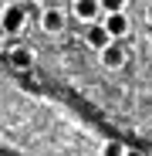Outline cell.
Listing matches in <instances>:
<instances>
[{"label":"cell","mask_w":152,"mask_h":156,"mask_svg":"<svg viewBox=\"0 0 152 156\" xmlns=\"http://www.w3.org/2000/svg\"><path fill=\"white\" fill-rule=\"evenodd\" d=\"M125 65V51L118 48V44H112L108 51H101V68H108V71H118Z\"/></svg>","instance_id":"obj_7"},{"label":"cell","mask_w":152,"mask_h":156,"mask_svg":"<svg viewBox=\"0 0 152 156\" xmlns=\"http://www.w3.org/2000/svg\"><path fill=\"white\" fill-rule=\"evenodd\" d=\"M125 156H142V153L139 149H125Z\"/></svg>","instance_id":"obj_10"},{"label":"cell","mask_w":152,"mask_h":156,"mask_svg":"<svg viewBox=\"0 0 152 156\" xmlns=\"http://www.w3.org/2000/svg\"><path fill=\"white\" fill-rule=\"evenodd\" d=\"M101 10H105V14H125V4H118V0H105Z\"/></svg>","instance_id":"obj_9"},{"label":"cell","mask_w":152,"mask_h":156,"mask_svg":"<svg viewBox=\"0 0 152 156\" xmlns=\"http://www.w3.org/2000/svg\"><path fill=\"white\" fill-rule=\"evenodd\" d=\"M4 37H7V31H4V27H0V41H4Z\"/></svg>","instance_id":"obj_12"},{"label":"cell","mask_w":152,"mask_h":156,"mask_svg":"<svg viewBox=\"0 0 152 156\" xmlns=\"http://www.w3.org/2000/svg\"><path fill=\"white\" fill-rule=\"evenodd\" d=\"M24 17H27V10H24L20 4H7L4 14H0V27H4L7 34H20L24 31Z\"/></svg>","instance_id":"obj_1"},{"label":"cell","mask_w":152,"mask_h":156,"mask_svg":"<svg viewBox=\"0 0 152 156\" xmlns=\"http://www.w3.org/2000/svg\"><path fill=\"white\" fill-rule=\"evenodd\" d=\"M98 10H101L98 0H78V4H71V14L78 17L81 24H88V27H91V24H98Z\"/></svg>","instance_id":"obj_3"},{"label":"cell","mask_w":152,"mask_h":156,"mask_svg":"<svg viewBox=\"0 0 152 156\" xmlns=\"http://www.w3.org/2000/svg\"><path fill=\"white\" fill-rule=\"evenodd\" d=\"M37 24H41V31H47V34H61L64 31V10L61 7H41Z\"/></svg>","instance_id":"obj_2"},{"label":"cell","mask_w":152,"mask_h":156,"mask_svg":"<svg viewBox=\"0 0 152 156\" xmlns=\"http://www.w3.org/2000/svg\"><path fill=\"white\" fill-rule=\"evenodd\" d=\"M88 44H91V48H98V51H108L115 41L108 37V31L101 27V24H91V27H88Z\"/></svg>","instance_id":"obj_6"},{"label":"cell","mask_w":152,"mask_h":156,"mask_svg":"<svg viewBox=\"0 0 152 156\" xmlns=\"http://www.w3.org/2000/svg\"><path fill=\"white\" fill-rule=\"evenodd\" d=\"M105 156H125V146L118 139H112V143H105Z\"/></svg>","instance_id":"obj_8"},{"label":"cell","mask_w":152,"mask_h":156,"mask_svg":"<svg viewBox=\"0 0 152 156\" xmlns=\"http://www.w3.org/2000/svg\"><path fill=\"white\" fill-rule=\"evenodd\" d=\"M145 20H149V24H152V4H149V10H145Z\"/></svg>","instance_id":"obj_11"},{"label":"cell","mask_w":152,"mask_h":156,"mask_svg":"<svg viewBox=\"0 0 152 156\" xmlns=\"http://www.w3.org/2000/svg\"><path fill=\"white\" fill-rule=\"evenodd\" d=\"M101 27L108 31V37H112V41H118V37L129 34V20H125V14H108L105 20H101Z\"/></svg>","instance_id":"obj_5"},{"label":"cell","mask_w":152,"mask_h":156,"mask_svg":"<svg viewBox=\"0 0 152 156\" xmlns=\"http://www.w3.org/2000/svg\"><path fill=\"white\" fill-rule=\"evenodd\" d=\"M7 61H10L17 71H27V68H34V55H31V48H24V44L7 48Z\"/></svg>","instance_id":"obj_4"}]
</instances>
